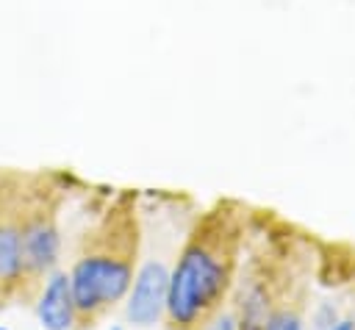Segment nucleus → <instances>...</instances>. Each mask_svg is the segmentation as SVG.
I'll list each match as a JSON object with an SVG mask.
<instances>
[{"instance_id": "obj_1", "label": "nucleus", "mask_w": 355, "mask_h": 330, "mask_svg": "<svg viewBox=\"0 0 355 330\" xmlns=\"http://www.w3.org/2000/svg\"><path fill=\"white\" fill-rule=\"evenodd\" d=\"M230 280V250L194 233L169 272L166 319L175 330H197L216 308ZM205 327V324H202Z\"/></svg>"}, {"instance_id": "obj_2", "label": "nucleus", "mask_w": 355, "mask_h": 330, "mask_svg": "<svg viewBox=\"0 0 355 330\" xmlns=\"http://www.w3.org/2000/svg\"><path fill=\"white\" fill-rule=\"evenodd\" d=\"M69 286L80 316H94L103 308L119 302L133 286L130 250L125 252L97 250L80 255L69 272Z\"/></svg>"}, {"instance_id": "obj_3", "label": "nucleus", "mask_w": 355, "mask_h": 330, "mask_svg": "<svg viewBox=\"0 0 355 330\" xmlns=\"http://www.w3.org/2000/svg\"><path fill=\"white\" fill-rule=\"evenodd\" d=\"M169 294V269L164 261H147L128 291V319L139 327H150L166 311Z\"/></svg>"}, {"instance_id": "obj_4", "label": "nucleus", "mask_w": 355, "mask_h": 330, "mask_svg": "<svg viewBox=\"0 0 355 330\" xmlns=\"http://www.w3.org/2000/svg\"><path fill=\"white\" fill-rule=\"evenodd\" d=\"M61 252V236L50 219H31L22 225V269L42 275L53 269Z\"/></svg>"}, {"instance_id": "obj_5", "label": "nucleus", "mask_w": 355, "mask_h": 330, "mask_svg": "<svg viewBox=\"0 0 355 330\" xmlns=\"http://www.w3.org/2000/svg\"><path fill=\"white\" fill-rule=\"evenodd\" d=\"M75 299H72V286L67 272H53L50 280L44 283V291L36 302V316L44 330H69L75 322Z\"/></svg>"}, {"instance_id": "obj_6", "label": "nucleus", "mask_w": 355, "mask_h": 330, "mask_svg": "<svg viewBox=\"0 0 355 330\" xmlns=\"http://www.w3.org/2000/svg\"><path fill=\"white\" fill-rule=\"evenodd\" d=\"M22 275V227L0 222V283H14Z\"/></svg>"}, {"instance_id": "obj_7", "label": "nucleus", "mask_w": 355, "mask_h": 330, "mask_svg": "<svg viewBox=\"0 0 355 330\" xmlns=\"http://www.w3.org/2000/svg\"><path fill=\"white\" fill-rule=\"evenodd\" d=\"M266 319H269V302L261 286H252L241 299V319L236 322V330H263Z\"/></svg>"}, {"instance_id": "obj_8", "label": "nucleus", "mask_w": 355, "mask_h": 330, "mask_svg": "<svg viewBox=\"0 0 355 330\" xmlns=\"http://www.w3.org/2000/svg\"><path fill=\"white\" fill-rule=\"evenodd\" d=\"M263 330H302V319L294 311H275L269 313Z\"/></svg>"}, {"instance_id": "obj_9", "label": "nucleus", "mask_w": 355, "mask_h": 330, "mask_svg": "<svg viewBox=\"0 0 355 330\" xmlns=\"http://www.w3.org/2000/svg\"><path fill=\"white\" fill-rule=\"evenodd\" d=\"M202 330H236V316L233 313H222L214 322H208Z\"/></svg>"}, {"instance_id": "obj_10", "label": "nucleus", "mask_w": 355, "mask_h": 330, "mask_svg": "<svg viewBox=\"0 0 355 330\" xmlns=\"http://www.w3.org/2000/svg\"><path fill=\"white\" fill-rule=\"evenodd\" d=\"M327 330H355V322H349V319H341V322H333Z\"/></svg>"}, {"instance_id": "obj_11", "label": "nucleus", "mask_w": 355, "mask_h": 330, "mask_svg": "<svg viewBox=\"0 0 355 330\" xmlns=\"http://www.w3.org/2000/svg\"><path fill=\"white\" fill-rule=\"evenodd\" d=\"M111 330H122V327H111Z\"/></svg>"}, {"instance_id": "obj_12", "label": "nucleus", "mask_w": 355, "mask_h": 330, "mask_svg": "<svg viewBox=\"0 0 355 330\" xmlns=\"http://www.w3.org/2000/svg\"><path fill=\"white\" fill-rule=\"evenodd\" d=\"M0 330H8V327H0Z\"/></svg>"}]
</instances>
